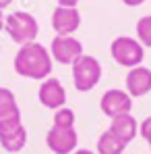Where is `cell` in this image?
Here are the masks:
<instances>
[{"label":"cell","mask_w":151,"mask_h":154,"mask_svg":"<svg viewBox=\"0 0 151 154\" xmlns=\"http://www.w3.org/2000/svg\"><path fill=\"white\" fill-rule=\"evenodd\" d=\"M15 73L25 79H48L52 75V54L39 42H29L19 46L13 60Z\"/></svg>","instance_id":"obj_1"},{"label":"cell","mask_w":151,"mask_h":154,"mask_svg":"<svg viewBox=\"0 0 151 154\" xmlns=\"http://www.w3.org/2000/svg\"><path fill=\"white\" fill-rule=\"evenodd\" d=\"M4 31L8 33V38L15 44L23 46V44H29V42H35V38L39 33V25H37V21H35V17L31 13L15 11V13L6 15Z\"/></svg>","instance_id":"obj_2"},{"label":"cell","mask_w":151,"mask_h":154,"mask_svg":"<svg viewBox=\"0 0 151 154\" xmlns=\"http://www.w3.org/2000/svg\"><path fill=\"white\" fill-rule=\"evenodd\" d=\"M101 63L91 56V54H83L75 65H73V85L77 92H91L101 79Z\"/></svg>","instance_id":"obj_3"},{"label":"cell","mask_w":151,"mask_h":154,"mask_svg":"<svg viewBox=\"0 0 151 154\" xmlns=\"http://www.w3.org/2000/svg\"><path fill=\"white\" fill-rule=\"evenodd\" d=\"M110 54L112 58L122 65L126 69H135L143 63L145 58V48L139 40L130 38V35H118L112 44H110Z\"/></svg>","instance_id":"obj_4"},{"label":"cell","mask_w":151,"mask_h":154,"mask_svg":"<svg viewBox=\"0 0 151 154\" xmlns=\"http://www.w3.org/2000/svg\"><path fill=\"white\" fill-rule=\"evenodd\" d=\"M79 144V135H77L75 125H56L52 123V127L46 133V146L54 154H73Z\"/></svg>","instance_id":"obj_5"},{"label":"cell","mask_w":151,"mask_h":154,"mask_svg":"<svg viewBox=\"0 0 151 154\" xmlns=\"http://www.w3.org/2000/svg\"><path fill=\"white\" fill-rule=\"evenodd\" d=\"M50 54L52 60L58 65H75L77 60L85 54L81 42L77 40L75 35H56L50 44Z\"/></svg>","instance_id":"obj_6"},{"label":"cell","mask_w":151,"mask_h":154,"mask_svg":"<svg viewBox=\"0 0 151 154\" xmlns=\"http://www.w3.org/2000/svg\"><path fill=\"white\" fill-rule=\"evenodd\" d=\"M27 144V129L23 127L21 119H8L0 121V146L2 150L15 154L21 152Z\"/></svg>","instance_id":"obj_7"},{"label":"cell","mask_w":151,"mask_h":154,"mask_svg":"<svg viewBox=\"0 0 151 154\" xmlns=\"http://www.w3.org/2000/svg\"><path fill=\"white\" fill-rule=\"evenodd\" d=\"M37 100L42 106H46L50 110H58V108L66 106V92H64V85L60 83V79L52 75L44 79L37 90Z\"/></svg>","instance_id":"obj_8"},{"label":"cell","mask_w":151,"mask_h":154,"mask_svg":"<svg viewBox=\"0 0 151 154\" xmlns=\"http://www.w3.org/2000/svg\"><path fill=\"white\" fill-rule=\"evenodd\" d=\"M100 108H101V112H103L106 117L114 119V117H118V115L130 112V108H132V98L128 96L126 90H116V88H112V90H106V92H103V96H101V100H100Z\"/></svg>","instance_id":"obj_9"},{"label":"cell","mask_w":151,"mask_h":154,"mask_svg":"<svg viewBox=\"0 0 151 154\" xmlns=\"http://www.w3.org/2000/svg\"><path fill=\"white\" fill-rule=\"evenodd\" d=\"M52 27L56 35H73L81 27V13L73 6H56L52 13Z\"/></svg>","instance_id":"obj_10"},{"label":"cell","mask_w":151,"mask_h":154,"mask_svg":"<svg viewBox=\"0 0 151 154\" xmlns=\"http://www.w3.org/2000/svg\"><path fill=\"white\" fill-rule=\"evenodd\" d=\"M126 92L130 98H141L151 92V69L139 65L135 69H128L126 73Z\"/></svg>","instance_id":"obj_11"},{"label":"cell","mask_w":151,"mask_h":154,"mask_svg":"<svg viewBox=\"0 0 151 154\" xmlns=\"http://www.w3.org/2000/svg\"><path fill=\"white\" fill-rule=\"evenodd\" d=\"M110 131H112L116 137H120L124 144H128V142H132V140L139 135V121H137L130 112H126V115H118V117L112 119V123H110Z\"/></svg>","instance_id":"obj_12"},{"label":"cell","mask_w":151,"mask_h":154,"mask_svg":"<svg viewBox=\"0 0 151 154\" xmlns=\"http://www.w3.org/2000/svg\"><path fill=\"white\" fill-rule=\"evenodd\" d=\"M8 119H21V108L17 104L15 94L8 88L0 85V121H8Z\"/></svg>","instance_id":"obj_13"},{"label":"cell","mask_w":151,"mask_h":154,"mask_svg":"<svg viewBox=\"0 0 151 154\" xmlns=\"http://www.w3.org/2000/svg\"><path fill=\"white\" fill-rule=\"evenodd\" d=\"M126 144L116 137L110 129L103 131L100 137H97V144H95V154H124Z\"/></svg>","instance_id":"obj_14"},{"label":"cell","mask_w":151,"mask_h":154,"mask_svg":"<svg viewBox=\"0 0 151 154\" xmlns=\"http://www.w3.org/2000/svg\"><path fill=\"white\" fill-rule=\"evenodd\" d=\"M137 40L143 44V48H151V15L137 21Z\"/></svg>","instance_id":"obj_15"},{"label":"cell","mask_w":151,"mask_h":154,"mask_svg":"<svg viewBox=\"0 0 151 154\" xmlns=\"http://www.w3.org/2000/svg\"><path fill=\"white\" fill-rule=\"evenodd\" d=\"M139 135L149 144V148H151V117H145V119L139 123Z\"/></svg>","instance_id":"obj_16"},{"label":"cell","mask_w":151,"mask_h":154,"mask_svg":"<svg viewBox=\"0 0 151 154\" xmlns=\"http://www.w3.org/2000/svg\"><path fill=\"white\" fill-rule=\"evenodd\" d=\"M58 2V6H73L77 8V4H79V0H56Z\"/></svg>","instance_id":"obj_17"},{"label":"cell","mask_w":151,"mask_h":154,"mask_svg":"<svg viewBox=\"0 0 151 154\" xmlns=\"http://www.w3.org/2000/svg\"><path fill=\"white\" fill-rule=\"evenodd\" d=\"M122 2H124L126 6H141L145 0H122Z\"/></svg>","instance_id":"obj_18"},{"label":"cell","mask_w":151,"mask_h":154,"mask_svg":"<svg viewBox=\"0 0 151 154\" xmlns=\"http://www.w3.org/2000/svg\"><path fill=\"white\" fill-rule=\"evenodd\" d=\"M73 154H95L93 150H87V148H77Z\"/></svg>","instance_id":"obj_19"},{"label":"cell","mask_w":151,"mask_h":154,"mask_svg":"<svg viewBox=\"0 0 151 154\" xmlns=\"http://www.w3.org/2000/svg\"><path fill=\"white\" fill-rule=\"evenodd\" d=\"M10 4H13V0H0V11L6 8V6H10Z\"/></svg>","instance_id":"obj_20"},{"label":"cell","mask_w":151,"mask_h":154,"mask_svg":"<svg viewBox=\"0 0 151 154\" xmlns=\"http://www.w3.org/2000/svg\"><path fill=\"white\" fill-rule=\"evenodd\" d=\"M4 19H6V17H4V15H2V11H0V31L4 29Z\"/></svg>","instance_id":"obj_21"}]
</instances>
